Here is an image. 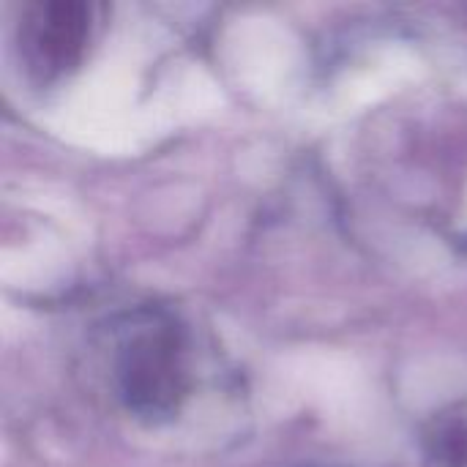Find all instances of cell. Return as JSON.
<instances>
[{"label": "cell", "mask_w": 467, "mask_h": 467, "mask_svg": "<svg viewBox=\"0 0 467 467\" xmlns=\"http://www.w3.org/2000/svg\"><path fill=\"white\" fill-rule=\"evenodd\" d=\"M432 454L441 465L467 467V421L465 419H449L441 421L438 430L430 438Z\"/></svg>", "instance_id": "3"}, {"label": "cell", "mask_w": 467, "mask_h": 467, "mask_svg": "<svg viewBox=\"0 0 467 467\" xmlns=\"http://www.w3.org/2000/svg\"><path fill=\"white\" fill-rule=\"evenodd\" d=\"M115 383L126 408L137 416H172L186 391V337L161 312H140L129 320L115 350Z\"/></svg>", "instance_id": "1"}, {"label": "cell", "mask_w": 467, "mask_h": 467, "mask_svg": "<svg viewBox=\"0 0 467 467\" xmlns=\"http://www.w3.org/2000/svg\"><path fill=\"white\" fill-rule=\"evenodd\" d=\"M93 27V5L44 3L27 11L22 22V49L41 77H55L79 63Z\"/></svg>", "instance_id": "2"}]
</instances>
